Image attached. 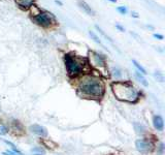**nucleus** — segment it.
I'll list each match as a JSON object with an SVG mask.
<instances>
[{
    "label": "nucleus",
    "mask_w": 165,
    "mask_h": 155,
    "mask_svg": "<svg viewBox=\"0 0 165 155\" xmlns=\"http://www.w3.org/2000/svg\"><path fill=\"white\" fill-rule=\"evenodd\" d=\"M77 91L86 98H100L104 93V84L100 78L86 75L77 83Z\"/></svg>",
    "instance_id": "nucleus-1"
},
{
    "label": "nucleus",
    "mask_w": 165,
    "mask_h": 155,
    "mask_svg": "<svg viewBox=\"0 0 165 155\" xmlns=\"http://www.w3.org/2000/svg\"><path fill=\"white\" fill-rule=\"evenodd\" d=\"M111 90L119 100L134 102L137 100L139 93L128 82H115L111 84Z\"/></svg>",
    "instance_id": "nucleus-2"
},
{
    "label": "nucleus",
    "mask_w": 165,
    "mask_h": 155,
    "mask_svg": "<svg viewBox=\"0 0 165 155\" xmlns=\"http://www.w3.org/2000/svg\"><path fill=\"white\" fill-rule=\"evenodd\" d=\"M64 62L68 75L73 78L82 75L84 70H85V66L87 65L82 62V59H80L76 56H73L71 54L65 55Z\"/></svg>",
    "instance_id": "nucleus-3"
},
{
    "label": "nucleus",
    "mask_w": 165,
    "mask_h": 155,
    "mask_svg": "<svg viewBox=\"0 0 165 155\" xmlns=\"http://www.w3.org/2000/svg\"><path fill=\"white\" fill-rule=\"evenodd\" d=\"M32 21L38 26L44 27V28H51L56 24L55 17L52 13H48V11H39L38 13L33 16Z\"/></svg>",
    "instance_id": "nucleus-4"
},
{
    "label": "nucleus",
    "mask_w": 165,
    "mask_h": 155,
    "mask_svg": "<svg viewBox=\"0 0 165 155\" xmlns=\"http://www.w3.org/2000/svg\"><path fill=\"white\" fill-rule=\"evenodd\" d=\"M90 64L96 68H105V57L99 54L97 52H90L89 53Z\"/></svg>",
    "instance_id": "nucleus-5"
},
{
    "label": "nucleus",
    "mask_w": 165,
    "mask_h": 155,
    "mask_svg": "<svg viewBox=\"0 0 165 155\" xmlns=\"http://www.w3.org/2000/svg\"><path fill=\"white\" fill-rule=\"evenodd\" d=\"M135 147L137 151L142 154H148V153L152 152L154 149V144H153L150 140L139 139L135 142Z\"/></svg>",
    "instance_id": "nucleus-6"
},
{
    "label": "nucleus",
    "mask_w": 165,
    "mask_h": 155,
    "mask_svg": "<svg viewBox=\"0 0 165 155\" xmlns=\"http://www.w3.org/2000/svg\"><path fill=\"white\" fill-rule=\"evenodd\" d=\"M29 129H30V131L32 132V133L36 134V135H38V137H46V135H48V131H46V129L44 128V126L38 125V124H34V125H31Z\"/></svg>",
    "instance_id": "nucleus-7"
},
{
    "label": "nucleus",
    "mask_w": 165,
    "mask_h": 155,
    "mask_svg": "<svg viewBox=\"0 0 165 155\" xmlns=\"http://www.w3.org/2000/svg\"><path fill=\"white\" fill-rule=\"evenodd\" d=\"M153 125H154L155 129H157L159 131H162L164 128V122H163V118L160 115H155L153 117Z\"/></svg>",
    "instance_id": "nucleus-8"
},
{
    "label": "nucleus",
    "mask_w": 165,
    "mask_h": 155,
    "mask_svg": "<svg viewBox=\"0 0 165 155\" xmlns=\"http://www.w3.org/2000/svg\"><path fill=\"white\" fill-rule=\"evenodd\" d=\"M34 1L35 0H15V2L18 3V5L23 9H28L31 6H33Z\"/></svg>",
    "instance_id": "nucleus-9"
},
{
    "label": "nucleus",
    "mask_w": 165,
    "mask_h": 155,
    "mask_svg": "<svg viewBox=\"0 0 165 155\" xmlns=\"http://www.w3.org/2000/svg\"><path fill=\"white\" fill-rule=\"evenodd\" d=\"M78 5H80V7L82 8V9L85 10L86 13H88V15H90V16H95V11L92 9V7H91L90 5L88 4V3H86L85 1H78Z\"/></svg>",
    "instance_id": "nucleus-10"
},
{
    "label": "nucleus",
    "mask_w": 165,
    "mask_h": 155,
    "mask_svg": "<svg viewBox=\"0 0 165 155\" xmlns=\"http://www.w3.org/2000/svg\"><path fill=\"white\" fill-rule=\"evenodd\" d=\"M135 77H136L137 80H138L139 82L142 83V84L144 86H146V87H147V86L149 85V83H148L147 79H146V78L144 77V75H142V73H140L139 71H137V70L135 71Z\"/></svg>",
    "instance_id": "nucleus-11"
},
{
    "label": "nucleus",
    "mask_w": 165,
    "mask_h": 155,
    "mask_svg": "<svg viewBox=\"0 0 165 155\" xmlns=\"http://www.w3.org/2000/svg\"><path fill=\"white\" fill-rule=\"evenodd\" d=\"M13 129L15 131H20L21 133H23V130H24L23 125H22L19 121H15V120L13 121Z\"/></svg>",
    "instance_id": "nucleus-12"
},
{
    "label": "nucleus",
    "mask_w": 165,
    "mask_h": 155,
    "mask_svg": "<svg viewBox=\"0 0 165 155\" xmlns=\"http://www.w3.org/2000/svg\"><path fill=\"white\" fill-rule=\"evenodd\" d=\"M132 63H133L134 66H135V67H136V68H137V71H139V72H140V73H142V75H147V73H148L147 70L144 69V67H142V65L139 64V63L136 61V60H132Z\"/></svg>",
    "instance_id": "nucleus-13"
},
{
    "label": "nucleus",
    "mask_w": 165,
    "mask_h": 155,
    "mask_svg": "<svg viewBox=\"0 0 165 155\" xmlns=\"http://www.w3.org/2000/svg\"><path fill=\"white\" fill-rule=\"evenodd\" d=\"M89 34H90V36H91V37H92V38L94 39V40H95L96 42H97V44H100V46H102L103 48H105V46H103V44H102V42H101L100 38H98V37H97V35H96V34L94 33V32H93L92 30H90V31H89ZM105 49H106V48H105Z\"/></svg>",
    "instance_id": "nucleus-14"
},
{
    "label": "nucleus",
    "mask_w": 165,
    "mask_h": 155,
    "mask_svg": "<svg viewBox=\"0 0 165 155\" xmlns=\"http://www.w3.org/2000/svg\"><path fill=\"white\" fill-rule=\"evenodd\" d=\"M32 152H35V154H44L46 151L42 147H35L32 149Z\"/></svg>",
    "instance_id": "nucleus-15"
},
{
    "label": "nucleus",
    "mask_w": 165,
    "mask_h": 155,
    "mask_svg": "<svg viewBox=\"0 0 165 155\" xmlns=\"http://www.w3.org/2000/svg\"><path fill=\"white\" fill-rule=\"evenodd\" d=\"M154 75H155V78H156V79L159 81V82H163V81H164V77H163V75L161 73V72L156 71Z\"/></svg>",
    "instance_id": "nucleus-16"
},
{
    "label": "nucleus",
    "mask_w": 165,
    "mask_h": 155,
    "mask_svg": "<svg viewBox=\"0 0 165 155\" xmlns=\"http://www.w3.org/2000/svg\"><path fill=\"white\" fill-rule=\"evenodd\" d=\"M96 29H97V30L99 31V32H100V33L102 34V35L104 36V37H105V38H106V40H108V41H111V42H113V39H111V37H109V36H107V35H106V34L104 33V32H103V31H102V29H101V28H99L98 26H96Z\"/></svg>",
    "instance_id": "nucleus-17"
},
{
    "label": "nucleus",
    "mask_w": 165,
    "mask_h": 155,
    "mask_svg": "<svg viewBox=\"0 0 165 155\" xmlns=\"http://www.w3.org/2000/svg\"><path fill=\"white\" fill-rule=\"evenodd\" d=\"M2 154L3 155H23L22 153L19 154V153H15V152H13V151H10V150H6V151H4Z\"/></svg>",
    "instance_id": "nucleus-18"
},
{
    "label": "nucleus",
    "mask_w": 165,
    "mask_h": 155,
    "mask_svg": "<svg viewBox=\"0 0 165 155\" xmlns=\"http://www.w3.org/2000/svg\"><path fill=\"white\" fill-rule=\"evenodd\" d=\"M8 132V128L6 126H0V134H6Z\"/></svg>",
    "instance_id": "nucleus-19"
},
{
    "label": "nucleus",
    "mask_w": 165,
    "mask_h": 155,
    "mask_svg": "<svg viewBox=\"0 0 165 155\" xmlns=\"http://www.w3.org/2000/svg\"><path fill=\"white\" fill-rule=\"evenodd\" d=\"M117 10H118V11H120L122 15H125V13H127V8L125 7V6H119V7L117 8Z\"/></svg>",
    "instance_id": "nucleus-20"
},
{
    "label": "nucleus",
    "mask_w": 165,
    "mask_h": 155,
    "mask_svg": "<svg viewBox=\"0 0 165 155\" xmlns=\"http://www.w3.org/2000/svg\"><path fill=\"white\" fill-rule=\"evenodd\" d=\"M113 75L117 78V79H120L121 78V73H120V70L118 69H113Z\"/></svg>",
    "instance_id": "nucleus-21"
},
{
    "label": "nucleus",
    "mask_w": 165,
    "mask_h": 155,
    "mask_svg": "<svg viewBox=\"0 0 165 155\" xmlns=\"http://www.w3.org/2000/svg\"><path fill=\"white\" fill-rule=\"evenodd\" d=\"M154 37L158 39H163V35L162 34H158V33H154Z\"/></svg>",
    "instance_id": "nucleus-22"
},
{
    "label": "nucleus",
    "mask_w": 165,
    "mask_h": 155,
    "mask_svg": "<svg viewBox=\"0 0 165 155\" xmlns=\"http://www.w3.org/2000/svg\"><path fill=\"white\" fill-rule=\"evenodd\" d=\"M116 27H117V28H118V29H120V30H121V31H124V28H123V27H122V26L119 25V24H117Z\"/></svg>",
    "instance_id": "nucleus-23"
},
{
    "label": "nucleus",
    "mask_w": 165,
    "mask_h": 155,
    "mask_svg": "<svg viewBox=\"0 0 165 155\" xmlns=\"http://www.w3.org/2000/svg\"><path fill=\"white\" fill-rule=\"evenodd\" d=\"M131 15H132V16H133L134 18H137V17H138V15H137V13H135V11H133V13H131Z\"/></svg>",
    "instance_id": "nucleus-24"
},
{
    "label": "nucleus",
    "mask_w": 165,
    "mask_h": 155,
    "mask_svg": "<svg viewBox=\"0 0 165 155\" xmlns=\"http://www.w3.org/2000/svg\"><path fill=\"white\" fill-rule=\"evenodd\" d=\"M109 1H111V2H116L117 0H109Z\"/></svg>",
    "instance_id": "nucleus-25"
},
{
    "label": "nucleus",
    "mask_w": 165,
    "mask_h": 155,
    "mask_svg": "<svg viewBox=\"0 0 165 155\" xmlns=\"http://www.w3.org/2000/svg\"><path fill=\"white\" fill-rule=\"evenodd\" d=\"M34 155H41V154H34Z\"/></svg>",
    "instance_id": "nucleus-26"
}]
</instances>
